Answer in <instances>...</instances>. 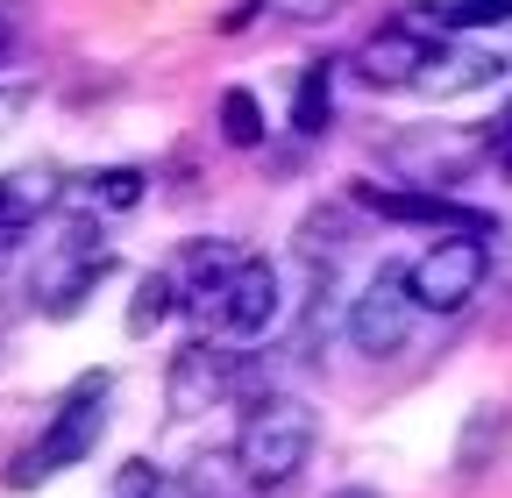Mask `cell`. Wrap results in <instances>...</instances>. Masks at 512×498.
<instances>
[{
	"mask_svg": "<svg viewBox=\"0 0 512 498\" xmlns=\"http://www.w3.org/2000/svg\"><path fill=\"white\" fill-rule=\"evenodd\" d=\"M313 456V406L292 399V392H264L242 427H235V477L256 484V491H278L306 470Z\"/></svg>",
	"mask_w": 512,
	"mask_h": 498,
	"instance_id": "cell-1",
	"label": "cell"
},
{
	"mask_svg": "<svg viewBox=\"0 0 512 498\" xmlns=\"http://www.w3.org/2000/svg\"><path fill=\"white\" fill-rule=\"evenodd\" d=\"M100 434H107V378L93 370V378H79L72 392H64V406H57V413H50V427H43V442H36V449H22V456L8 463V491L50 484L57 470L86 463Z\"/></svg>",
	"mask_w": 512,
	"mask_h": 498,
	"instance_id": "cell-2",
	"label": "cell"
},
{
	"mask_svg": "<svg viewBox=\"0 0 512 498\" xmlns=\"http://www.w3.org/2000/svg\"><path fill=\"white\" fill-rule=\"evenodd\" d=\"M406 278H413L420 314H463V306L484 292V278H491V242H484V228H448L441 242H427L420 257L406 264Z\"/></svg>",
	"mask_w": 512,
	"mask_h": 498,
	"instance_id": "cell-3",
	"label": "cell"
},
{
	"mask_svg": "<svg viewBox=\"0 0 512 498\" xmlns=\"http://www.w3.org/2000/svg\"><path fill=\"white\" fill-rule=\"evenodd\" d=\"M413 321H420V299H413V278H406V264H384L356 299H349V349L356 356H370V363H384V356H399L406 342H413Z\"/></svg>",
	"mask_w": 512,
	"mask_h": 498,
	"instance_id": "cell-4",
	"label": "cell"
},
{
	"mask_svg": "<svg viewBox=\"0 0 512 498\" xmlns=\"http://www.w3.org/2000/svg\"><path fill=\"white\" fill-rule=\"evenodd\" d=\"M107 271H114V249L100 242V228L79 221L64 242H50V257L36 264V306H43L50 321H72Z\"/></svg>",
	"mask_w": 512,
	"mask_h": 498,
	"instance_id": "cell-5",
	"label": "cell"
},
{
	"mask_svg": "<svg viewBox=\"0 0 512 498\" xmlns=\"http://www.w3.org/2000/svg\"><path fill=\"white\" fill-rule=\"evenodd\" d=\"M498 143L491 136H477V129H406V136H392V150H384V164H392L406 185H456L463 171H477L484 157H491Z\"/></svg>",
	"mask_w": 512,
	"mask_h": 498,
	"instance_id": "cell-6",
	"label": "cell"
},
{
	"mask_svg": "<svg viewBox=\"0 0 512 498\" xmlns=\"http://www.w3.org/2000/svg\"><path fill=\"white\" fill-rule=\"evenodd\" d=\"M434 50H441V29H427L413 8H399L392 22H384L363 50H356V79L370 93H399V86H420V72L434 65Z\"/></svg>",
	"mask_w": 512,
	"mask_h": 498,
	"instance_id": "cell-7",
	"label": "cell"
},
{
	"mask_svg": "<svg viewBox=\"0 0 512 498\" xmlns=\"http://www.w3.org/2000/svg\"><path fill=\"white\" fill-rule=\"evenodd\" d=\"M235 378H242L235 349L214 342V335H192V342L171 356V370H164V406H171V420H200V413H214V406L235 392Z\"/></svg>",
	"mask_w": 512,
	"mask_h": 498,
	"instance_id": "cell-8",
	"label": "cell"
},
{
	"mask_svg": "<svg viewBox=\"0 0 512 498\" xmlns=\"http://www.w3.org/2000/svg\"><path fill=\"white\" fill-rule=\"evenodd\" d=\"M278 321H285V278H278V264L271 257H242L235 278H228V292H221V328L214 335L264 342Z\"/></svg>",
	"mask_w": 512,
	"mask_h": 498,
	"instance_id": "cell-9",
	"label": "cell"
},
{
	"mask_svg": "<svg viewBox=\"0 0 512 498\" xmlns=\"http://www.w3.org/2000/svg\"><path fill=\"white\" fill-rule=\"evenodd\" d=\"M242 257L249 249H235V242H185V257H178V314H192L200 328H221V292H228Z\"/></svg>",
	"mask_w": 512,
	"mask_h": 498,
	"instance_id": "cell-10",
	"label": "cell"
},
{
	"mask_svg": "<svg viewBox=\"0 0 512 498\" xmlns=\"http://www.w3.org/2000/svg\"><path fill=\"white\" fill-rule=\"evenodd\" d=\"M356 207L384 214V221H413V228H491V214L477 207H456L448 193H434V185H399V193H384V185H356Z\"/></svg>",
	"mask_w": 512,
	"mask_h": 498,
	"instance_id": "cell-11",
	"label": "cell"
},
{
	"mask_svg": "<svg viewBox=\"0 0 512 498\" xmlns=\"http://www.w3.org/2000/svg\"><path fill=\"white\" fill-rule=\"evenodd\" d=\"M64 200H72V185H64L57 164H22V171H8V178H0V242L22 235V228L43 221V214H57Z\"/></svg>",
	"mask_w": 512,
	"mask_h": 498,
	"instance_id": "cell-12",
	"label": "cell"
},
{
	"mask_svg": "<svg viewBox=\"0 0 512 498\" xmlns=\"http://www.w3.org/2000/svg\"><path fill=\"white\" fill-rule=\"evenodd\" d=\"M505 72V57L498 50H434V65L420 72V86L413 93H427V100H463V93H477V86H491Z\"/></svg>",
	"mask_w": 512,
	"mask_h": 498,
	"instance_id": "cell-13",
	"label": "cell"
},
{
	"mask_svg": "<svg viewBox=\"0 0 512 498\" xmlns=\"http://www.w3.org/2000/svg\"><path fill=\"white\" fill-rule=\"evenodd\" d=\"M143 171L136 164H107V171H86L72 193H79V207L86 214H128V207H143Z\"/></svg>",
	"mask_w": 512,
	"mask_h": 498,
	"instance_id": "cell-14",
	"label": "cell"
},
{
	"mask_svg": "<svg viewBox=\"0 0 512 498\" xmlns=\"http://www.w3.org/2000/svg\"><path fill=\"white\" fill-rule=\"evenodd\" d=\"M328 121H335V65H306L299 86H292V129L306 143L328 136Z\"/></svg>",
	"mask_w": 512,
	"mask_h": 498,
	"instance_id": "cell-15",
	"label": "cell"
},
{
	"mask_svg": "<svg viewBox=\"0 0 512 498\" xmlns=\"http://www.w3.org/2000/svg\"><path fill=\"white\" fill-rule=\"evenodd\" d=\"M427 29H456V36H470V29H512V0H441V8H413Z\"/></svg>",
	"mask_w": 512,
	"mask_h": 498,
	"instance_id": "cell-16",
	"label": "cell"
},
{
	"mask_svg": "<svg viewBox=\"0 0 512 498\" xmlns=\"http://www.w3.org/2000/svg\"><path fill=\"white\" fill-rule=\"evenodd\" d=\"M505 427H512L505 406H477V413L463 420V442H456V470H463V477H477V470L505 449Z\"/></svg>",
	"mask_w": 512,
	"mask_h": 498,
	"instance_id": "cell-17",
	"label": "cell"
},
{
	"mask_svg": "<svg viewBox=\"0 0 512 498\" xmlns=\"http://www.w3.org/2000/svg\"><path fill=\"white\" fill-rule=\"evenodd\" d=\"M178 314V271H150L143 285H136V299H128V335H157L164 321Z\"/></svg>",
	"mask_w": 512,
	"mask_h": 498,
	"instance_id": "cell-18",
	"label": "cell"
},
{
	"mask_svg": "<svg viewBox=\"0 0 512 498\" xmlns=\"http://www.w3.org/2000/svg\"><path fill=\"white\" fill-rule=\"evenodd\" d=\"M271 129H264V100H256L249 86H228L221 93V143L228 150H256Z\"/></svg>",
	"mask_w": 512,
	"mask_h": 498,
	"instance_id": "cell-19",
	"label": "cell"
},
{
	"mask_svg": "<svg viewBox=\"0 0 512 498\" xmlns=\"http://www.w3.org/2000/svg\"><path fill=\"white\" fill-rule=\"evenodd\" d=\"M256 8H264L271 22H335L349 0H256Z\"/></svg>",
	"mask_w": 512,
	"mask_h": 498,
	"instance_id": "cell-20",
	"label": "cell"
},
{
	"mask_svg": "<svg viewBox=\"0 0 512 498\" xmlns=\"http://www.w3.org/2000/svg\"><path fill=\"white\" fill-rule=\"evenodd\" d=\"M164 491V477H157V463H121V477H114V498H157Z\"/></svg>",
	"mask_w": 512,
	"mask_h": 498,
	"instance_id": "cell-21",
	"label": "cell"
},
{
	"mask_svg": "<svg viewBox=\"0 0 512 498\" xmlns=\"http://www.w3.org/2000/svg\"><path fill=\"white\" fill-rule=\"evenodd\" d=\"M22 107H29V93H22V86H8V93H0V136H8L15 121H22Z\"/></svg>",
	"mask_w": 512,
	"mask_h": 498,
	"instance_id": "cell-22",
	"label": "cell"
},
{
	"mask_svg": "<svg viewBox=\"0 0 512 498\" xmlns=\"http://www.w3.org/2000/svg\"><path fill=\"white\" fill-rule=\"evenodd\" d=\"M335 498H377V491H370V484H349V491H335Z\"/></svg>",
	"mask_w": 512,
	"mask_h": 498,
	"instance_id": "cell-23",
	"label": "cell"
},
{
	"mask_svg": "<svg viewBox=\"0 0 512 498\" xmlns=\"http://www.w3.org/2000/svg\"><path fill=\"white\" fill-rule=\"evenodd\" d=\"M0 321H8V285H0Z\"/></svg>",
	"mask_w": 512,
	"mask_h": 498,
	"instance_id": "cell-24",
	"label": "cell"
},
{
	"mask_svg": "<svg viewBox=\"0 0 512 498\" xmlns=\"http://www.w3.org/2000/svg\"><path fill=\"white\" fill-rule=\"evenodd\" d=\"M157 498H185V491H157Z\"/></svg>",
	"mask_w": 512,
	"mask_h": 498,
	"instance_id": "cell-25",
	"label": "cell"
},
{
	"mask_svg": "<svg viewBox=\"0 0 512 498\" xmlns=\"http://www.w3.org/2000/svg\"><path fill=\"white\" fill-rule=\"evenodd\" d=\"M0 43H8V22H0Z\"/></svg>",
	"mask_w": 512,
	"mask_h": 498,
	"instance_id": "cell-26",
	"label": "cell"
}]
</instances>
